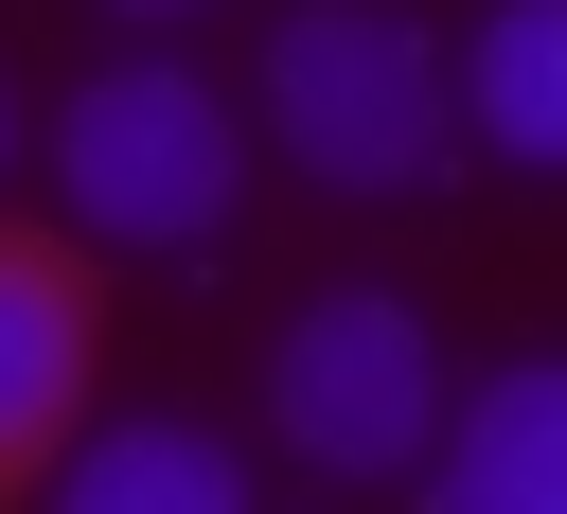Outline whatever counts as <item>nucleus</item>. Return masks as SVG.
Returning a JSON list of instances; mask_svg holds the SVG:
<instances>
[{"mask_svg": "<svg viewBox=\"0 0 567 514\" xmlns=\"http://www.w3.org/2000/svg\"><path fill=\"white\" fill-rule=\"evenodd\" d=\"M266 142L319 177V195H425L443 142H461V89L425 53V18L390 0H301L266 35Z\"/></svg>", "mask_w": 567, "mask_h": 514, "instance_id": "nucleus-1", "label": "nucleus"}, {"mask_svg": "<svg viewBox=\"0 0 567 514\" xmlns=\"http://www.w3.org/2000/svg\"><path fill=\"white\" fill-rule=\"evenodd\" d=\"M89 354H106V266L53 213H0V514L53 496L71 425H89Z\"/></svg>", "mask_w": 567, "mask_h": 514, "instance_id": "nucleus-4", "label": "nucleus"}, {"mask_svg": "<svg viewBox=\"0 0 567 514\" xmlns=\"http://www.w3.org/2000/svg\"><path fill=\"white\" fill-rule=\"evenodd\" d=\"M443 337H425V301H390V284H319L284 337H266V425H284V461H319V479H425L443 461Z\"/></svg>", "mask_w": 567, "mask_h": 514, "instance_id": "nucleus-3", "label": "nucleus"}, {"mask_svg": "<svg viewBox=\"0 0 567 514\" xmlns=\"http://www.w3.org/2000/svg\"><path fill=\"white\" fill-rule=\"evenodd\" d=\"M443 89H461V124H478L496 160H549V177H567V0H496V18L443 53Z\"/></svg>", "mask_w": 567, "mask_h": 514, "instance_id": "nucleus-6", "label": "nucleus"}, {"mask_svg": "<svg viewBox=\"0 0 567 514\" xmlns=\"http://www.w3.org/2000/svg\"><path fill=\"white\" fill-rule=\"evenodd\" d=\"M0 142H18V124H0Z\"/></svg>", "mask_w": 567, "mask_h": 514, "instance_id": "nucleus-9", "label": "nucleus"}, {"mask_svg": "<svg viewBox=\"0 0 567 514\" xmlns=\"http://www.w3.org/2000/svg\"><path fill=\"white\" fill-rule=\"evenodd\" d=\"M35 514H248V461H230L213 425H106V443L53 461Z\"/></svg>", "mask_w": 567, "mask_h": 514, "instance_id": "nucleus-7", "label": "nucleus"}, {"mask_svg": "<svg viewBox=\"0 0 567 514\" xmlns=\"http://www.w3.org/2000/svg\"><path fill=\"white\" fill-rule=\"evenodd\" d=\"M124 18H195V0H124Z\"/></svg>", "mask_w": 567, "mask_h": 514, "instance_id": "nucleus-8", "label": "nucleus"}, {"mask_svg": "<svg viewBox=\"0 0 567 514\" xmlns=\"http://www.w3.org/2000/svg\"><path fill=\"white\" fill-rule=\"evenodd\" d=\"M425 514H567V354H514L496 390L443 408Z\"/></svg>", "mask_w": 567, "mask_h": 514, "instance_id": "nucleus-5", "label": "nucleus"}, {"mask_svg": "<svg viewBox=\"0 0 567 514\" xmlns=\"http://www.w3.org/2000/svg\"><path fill=\"white\" fill-rule=\"evenodd\" d=\"M53 195H71L89 248H195V230H230V195H248V124L213 106V71L124 53V71H89V89L53 106Z\"/></svg>", "mask_w": 567, "mask_h": 514, "instance_id": "nucleus-2", "label": "nucleus"}]
</instances>
